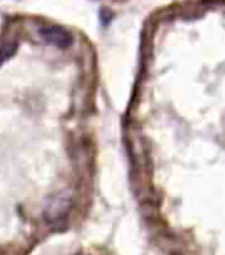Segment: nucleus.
<instances>
[{"instance_id":"nucleus-1","label":"nucleus","mask_w":225,"mask_h":255,"mask_svg":"<svg viewBox=\"0 0 225 255\" xmlns=\"http://www.w3.org/2000/svg\"><path fill=\"white\" fill-rule=\"evenodd\" d=\"M71 208V200L66 195H55L49 200V203L45 208V215L48 220L51 222H57L62 217L68 214Z\"/></svg>"},{"instance_id":"nucleus-2","label":"nucleus","mask_w":225,"mask_h":255,"mask_svg":"<svg viewBox=\"0 0 225 255\" xmlns=\"http://www.w3.org/2000/svg\"><path fill=\"white\" fill-rule=\"evenodd\" d=\"M40 35L45 42L59 48H68L72 43L71 34L59 26H45L40 29Z\"/></svg>"}]
</instances>
